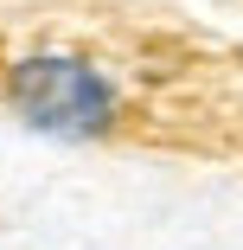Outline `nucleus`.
<instances>
[{
    "mask_svg": "<svg viewBox=\"0 0 243 250\" xmlns=\"http://www.w3.org/2000/svg\"><path fill=\"white\" fill-rule=\"evenodd\" d=\"M7 96L32 128H52V135H103L115 122V96L103 71H90L83 58H58V52L13 64Z\"/></svg>",
    "mask_w": 243,
    "mask_h": 250,
    "instance_id": "obj_1",
    "label": "nucleus"
}]
</instances>
